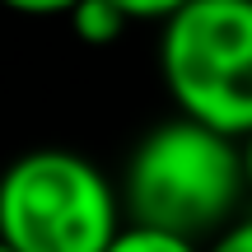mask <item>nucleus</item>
Segmentation results:
<instances>
[{"mask_svg":"<svg viewBox=\"0 0 252 252\" xmlns=\"http://www.w3.org/2000/svg\"><path fill=\"white\" fill-rule=\"evenodd\" d=\"M248 201L243 145L224 131L168 117L140 135L122 173L126 224L168 229L182 238H220Z\"/></svg>","mask_w":252,"mask_h":252,"instance_id":"nucleus-1","label":"nucleus"},{"mask_svg":"<svg viewBox=\"0 0 252 252\" xmlns=\"http://www.w3.org/2000/svg\"><path fill=\"white\" fill-rule=\"evenodd\" d=\"M122 215V191L75 150H28L0 173V243L14 252H108Z\"/></svg>","mask_w":252,"mask_h":252,"instance_id":"nucleus-2","label":"nucleus"},{"mask_svg":"<svg viewBox=\"0 0 252 252\" xmlns=\"http://www.w3.org/2000/svg\"><path fill=\"white\" fill-rule=\"evenodd\" d=\"M159 75L178 117L252 135V0H191L159 28Z\"/></svg>","mask_w":252,"mask_h":252,"instance_id":"nucleus-3","label":"nucleus"},{"mask_svg":"<svg viewBox=\"0 0 252 252\" xmlns=\"http://www.w3.org/2000/svg\"><path fill=\"white\" fill-rule=\"evenodd\" d=\"M126 24H131V19H126L112 0H80V5H75V14H70L75 37H80V42H89V47H112V42L126 33Z\"/></svg>","mask_w":252,"mask_h":252,"instance_id":"nucleus-4","label":"nucleus"},{"mask_svg":"<svg viewBox=\"0 0 252 252\" xmlns=\"http://www.w3.org/2000/svg\"><path fill=\"white\" fill-rule=\"evenodd\" d=\"M108 252H206L196 238L168 234V229H150V224H126L117 238H112Z\"/></svg>","mask_w":252,"mask_h":252,"instance_id":"nucleus-5","label":"nucleus"},{"mask_svg":"<svg viewBox=\"0 0 252 252\" xmlns=\"http://www.w3.org/2000/svg\"><path fill=\"white\" fill-rule=\"evenodd\" d=\"M112 5H117L131 24H159L163 28L178 9H187L191 0H112Z\"/></svg>","mask_w":252,"mask_h":252,"instance_id":"nucleus-6","label":"nucleus"},{"mask_svg":"<svg viewBox=\"0 0 252 252\" xmlns=\"http://www.w3.org/2000/svg\"><path fill=\"white\" fill-rule=\"evenodd\" d=\"M5 9H14V14H28V19H70L75 14V5L80 0H0Z\"/></svg>","mask_w":252,"mask_h":252,"instance_id":"nucleus-7","label":"nucleus"},{"mask_svg":"<svg viewBox=\"0 0 252 252\" xmlns=\"http://www.w3.org/2000/svg\"><path fill=\"white\" fill-rule=\"evenodd\" d=\"M206 252H252V215H243L238 224H229L220 238H210Z\"/></svg>","mask_w":252,"mask_h":252,"instance_id":"nucleus-8","label":"nucleus"},{"mask_svg":"<svg viewBox=\"0 0 252 252\" xmlns=\"http://www.w3.org/2000/svg\"><path fill=\"white\" fill-rule=\"evenodd\" d=\"M243 178H248V196H252V135H243Z\"/></svg>","mask_w":252,"mask_h":252,"instance_id":"nucleus-9","label":"nucleus"},{"mask_svg":"<svg viewBox=\"0 0 252 252\" xmlns=\"http://www.w3.org/2000/svg\"><path fill=\"white\" fill-rule=\"evenodd\" d=\"M0 252H14V248H9V243H0Z\"/></svg>","mask_w":252,"mask_h":252,"instance_id":"nucleus-10","label":"nucleus"}]
</instances>
